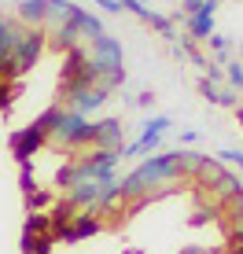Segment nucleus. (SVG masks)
Here are the masks:
<instances>
[{
  "mask_svg": "<svg viewBox=\"0 0 243 254\" xmlns=\"http://www.w3.org/2000/svg\"><path fill=\"white\" fill-rule=\"evenodd\" d=\"M181 173H184V151H159V155H151V159H144L140 166H136L129 177H122L118 181V188H122V199H144V195H155V188H162V185H170V181H177Z\"/></svg>",
  "mask_w": 243,
  "mask_h": 254,
  "instance_id": "f257e3e1",
  "label": "nucleus"
},
{
  "mask_svg": "<svg viewBox=\"0 0 243 254\" xmlns=\"http://www.w3.org/2000/svg\"><path fill=\"white\" fill-rule=\"evenodd\" d=\"M89 63L96 66L100 81H103V77H111V74H118V70H125V52H122V41L111 37V33L89 41Z\"/></svg>",
  "mask_w": 243,
  "mask_h": 254,
  "instance_id": "f03ea898",
  "label": "nucleus"
},
{
  "mask_svg": "<svg viewBox=\"0 0 243 254\" xmlns=\"http://www.w3.org/2000/svg\"><path fill=\"white\" fill-rule=\"evenodd\" d=\"M45 129L37 126V122H33V126H22L19 133H11V151H15V159L19 162H30L33 155L41 151V147H45Z\"/></svg>",
  "mask_w": 243,
  "mask_h": 254,
  "instance_id": "7ed1b4c3",
  "label": "nucleus"
},
{
  "mask_svg": "<svg viewBox=\"0 0 243 254\" xmlns=\"http://www.w3.org/2000/svg\"><path fill=\"white\" fill-rule=\"evenodd\" d=\"M45 45H48V33H45V30H26V33H22L19 52H15V59H19V70H22V74L37 66V59H41V52H45Z\"/></svg>",
  "mask_w": 243,
  "mask_h": 254,
  "instance_id": "20e7f679",
  "label": "nucleus"
},
{
  "mask_svg": "<svg viewBox=\"0 0 243 254\" xmlns=\"http://www.w3.org/2000/svg\"><path fill=\"white\" fill-rule=\"evenodd\" d=\"M100 229H103L100 217H96V214H89V210H81V214H77L63 232H56V240H63V243H77V240H89V236H96Z\"/></svg>",
  "mask_w": 243,
  "mask_h": 254,
  "instance_id": "39448f33",
  "label": "nucleus"
},
{
  "mask_svg": "<svg viewBox=\"0 0 243 254\" xmlns=\"http://www.w3.org/2000/svg\"><path fill=\"white\" fill-rule=\"evenodd\" d=\"M107 100H111V89H103V85H92V89H77V92L70 96V103H66V107H74L77 115L89 118L92 111H100Z\"/></svg>",
  "mask_w": 243,
  "mask_h": 254,
  "instance_id": "423d86ee",
  "label": "nucleus"
},
{
  "mask_svg": "<svg viewBox=\"0 0 243 254\" xmlns=\"http://www.w3.org/2000/svg\"><path fill=\"white\" fill-rule=\"evenodd\" d=\"M52 45H56L59 52H70V48H81V22H77V7H74V15H70V19H66V22H59L56 26V30H52Z\"/></svg>",
  "mask_w": 243,
  "mask_h": 254,
  "instance_id": "0eeeda50",
  "label": "nucleus"
},
{
  "mask_svg": "<svg viewBox=\"0 0 243 254\" xmlns=\"http://www.w3.org/2000/svg\"><path fill=\"white\" fill-rule=\"evenodd\" d=\"M15 19H19L26 30H41V26L48 22V0H19Z\"/></svg>",
  "mask_w": 243,
  "mask_h": 254,
  "instance_id": "6e6552de",
  "label": "nucleus"
},
{
  "mask_svg": "<svg viewBox=\"0 0 243 254\" xmlns=\"http://www.w3.org/2000/svg\"><path fill=\"white\" fill-rule=\"evenodd\" d=\"M96 147H125V126H122V118L96 122Z\"/></svg>",
  "mask_w": 243,
  "mask_h": 254,
  "instance_id": "1a4fd4ad",
  "label": "nucleus"
},
{
  "mask_svg": "<svg viewBox=\"0 0 243 254\" xmlns=\"http://www.w3.org/2000/svg\"><path fill=\"white\" fill-rule=\"evenodd\" d=\"M159 147H162V136L140 129V140H136V144H125V147H122V159H140V155L151 159V151H159Z\"/></svg>",
  "mask_w": 243,
  "mask_h": 254,
  "instance_id": "9d476101",
  "label": "nucleus"
},
{
  "mask_svg": "<svg viewBox=\"0 0 243 254\" xmlns=\"http://www.w3.org/2000/svg\"><path fill=\"white\" fill-rule=\"evenodd\" d=\"M85 66H89V48H70V52H63V81H77Z\"/></svg>",
  "mask_w": 243,
  "mask_h": 254,
  "instance_id": "9b49d317",
  "label": "nucleus"
},
{
  "mask_svg": "<svg viewBox=\"0 0 243 254\" xmlns=\"http://www.w3.org/2000/svg\"><path fill=\"white\" fill-rule=\"evenodd\" d=\"M184 26H188V33H192L195 41H210L214 37V15L210 11H199V15H192V19H184Z\"/></svg>",
  "mask_w": 243,
  "mask_h": 254,
  "instance_id": "f8f14e48",
  "label": "nucleus"
},
{
  "mask_svg": "<svg viewBox=\"0 0 243 254\" xmlns=\"http://www.w3.org/2000/svg\"><path fill=\"white\" fill-rule=\"evenodd\" d=\"M77 22H81V37L85 41H96V37H103V19L100 15H92V11H85V7H77Z\"/></svg>",
  "mask_w": 243,
  "mask_h": 254,
  "instance_id": "ddd939ff",
  "label": "nucleus"
},
{
  "mask_svg": "<svg viewBox=\"0 0 243 254\" xmlns=\"http://www.w3.org/2000/svg\"><path fill=\"white\" fill-rule=\"evenodd\" d=\"M74 0H48V22L52 26H59V22H66L74 15Z\"/></svg>",
  "mask_w": 243,
  "mask_h": 254,
  "instance_id": "4468645a",
  "label": "nucleus"
},
{
  "mask_svg": "<svg viewBox=\"0 0 243 254\" xmlns=\"http://www.w3.org/2000/svg\"><path fill=\"white\" fill-rule=\"evenodd\" d=\"M22 232H26V236H52V217H48V210H45V214H30Z\"/></svg>",
  "mask_w": 243,
  "mask_h": 254,
  "instance_id": "2eb2a0df",
  "label": "nucleus"
},
{
  "mask_svg": "<svg viewBox=\"0 0 243 254\" xmlns=\"http://www.w3.org/2000/svg\"><path fill=\"white\" fill-rule=\"evenodd\" d=\"M225 81H229L232 92L243 96V63H225Z\"/></svg>",
  "mask_w": 243,
  "mask_h": 254,
  "instance_id": "dca6fc26",
  "label": "nucleus"
},
{
  "mask_svg": "<svg viewBox=\"0 0 243 254\" xmlns=\"http://www.w3.org/2000/svg\"><path fill=\"white\" fill-rule=\"evenodd\" d=\"M218 162H221V166H240V177H243V151L225 147V151H218Z\"/></svg>",
  "mask_w": 243,
  "mask_h": 254,
  "instance_id": "f3484780",
  "label": "nucleus"
},
{
  "mask_svg": "<svg viewBox=\"0 0 243 254\" xmlns=\"http://www.w3.org/2000/svg\"><path fill=\"white\" fill-rule=\"evenodd\" d=\"M206 45H210V52H214L218 59H225V56H229V37H221V33H214V37L206 41Z\"/></svg>",
  "mask_w": 243,
  "mask_h": 254,
  "instance_id": "a211bd4d",
  "label": "nucleus"
},
{
  "mask_svg": "<svg viewBox=\"0 0 243 254\" xmlns=\"http://www.w3.org/2000/svg\"><path fill=\"white\" fill-rule=\"evenodd\" d=\"M203 4L206 0H181V19H192V15L203 11Z\"/></svg>",
  "mask_w": 243,
  "mask_h": 254,
  "instance_id": "6ab92c4d",
  "label": "nucleus"
},
{
  "mask_svg": "<svg viewBox=\"0 0 243 254\" xmlns=\"http://www.w3.org/2000/svg\"><path fill=\"white\" fill-rule=\"evenodd\" d=\"M218 107H232V111H236V107H240V92L221 89V96H218Z\"/></svg>",
  "mask_w": 243,
  "mask_h": 254,
  "instance_id": "aec40b11",
  "label": "nucleus"
},
{
  "mask_svg": "<svg viewBox=\"0 0 243 254\" xmlns=\"http://www.w3.org/2000/svg\"><path fill=\"white\" fill-rule=\"evenodd\" d=\"M199 92H203V96H206V100H210V103H218V96H221V89H218V85H214V81H206V77H203V81H199Z\"/></svg>",
  "mask_w": 243,
  "mask_h": 254,
  "instance_id": "412c9836",
  "label": "nucleus"
},
{
  "mask_svg": "<svg viewBox=\"0 0 243 254\" xmlns=\"http://www.w3.org/2000/svg\"><path fill=\"white\" fill-rule=\"evenodd\" d=\"M11 96H15L11 81H0V111H7V107H11Z\"/></svg>",
  "mask_w": 243,
  "mask_h": 254,
  "instance_id": "4be33fe9",
  "label": "nucleus"
},
{
  "mask_svg": "<svg viewBox=\"0 0 243 254\" xmlns=\"http://www.w3.org/2000/svg\"><path fill=\"white\" fill-rule=\"evenodd\" d=\"M92 4H100L103 11H111V15H122V0H92Z\"/></svg>",
  "mask_w": 243,
  "mask_h": 254,
  "instance_id": "5701e85b",
  "label": "nucleus"
},
{
  "mask_svg": "<svg viewBox=\"0 0 243 254\" xmlns=\"http://www.w3.org/2000/svg\"><path fill=\"white\" fill-rule=\"evenodd\" d=\"M221 77H225V70H221L218 63H210V66H206V81H214V85H218Z\"/></svg>",
  "mask_w": 243,
  "mask_h": 254,
  "instance_id": "b1692460",
  "label": "nucleus"
},
{
  "mask_svg": "<svg viewBox=\"0 0 243 254\" xmlns=\"http://www.w3.org/2000/svg\"><path fill=\"white\" fill-rule=\"evenodd\" d=\"M136 107H155V96L151 92H140V96H136Z\"/></svg>",
  "mask_w": 243,
  "mask_h": 254,
  "instance_id": "393cba45",
  "label": "nucleus"
},
{
  "mask_svg": "<svg viewBox=\"0 0 243 254\" xmlns=\"http://www.w3.org/2000/svg\"><path fill=\"white\" fill-rule=\"evenodd\" d=\"M195 140H199L195 129H184V133H181V144H195Z\"/></svg>",
  "mask_w": 243,
  "mask_h": 254,
  "instance_id": "a878e982",
  "label": "nucleus"
},
{
  "mask_svg": "<svg viewBox=\"0 0 243 254\" xmlns=\"http://www.w3.org/2000/svg\"><path fill=\"white\" fill-rule=\"evenodd\" d=\"M181 254H210V251H203V247H181Z\"/></svg>",
  "mask_w": 243,
  "mask_h": 254,
  "instance_id": "bb28decb",
  "label": "nucleus"
},
{
  "mask_svg": "<svg viewBox=\"0 0 243 254\" xmlns=\"http://www.w3.org/2000/svg\"><path fill=\"white\" fill-rule=\"evenodd\" d=\"M236 122H240V129H243V103L236 107Z\"/></svg>",
  "mask_w": 243,
  "mask_h": 254,
  "instance_id": "cd10ccee",
  "label": "nucleus"
},
{
  "mask_svg": "<svg viewBox=\"0 0 243 254\" xmlns=\"http://www.w3.org/2000/svg\"><path fill=\"white\" fill-rule=\"evenodd\" d=\"M133 4H147V0H133Z\"/></svg>",
  "mask_w": 243,
  "mask_h": 254,
  "instance_id": "c85d7f7f",
  "label": "nucleus"
},
{
  "mask_svg": "<svg viewBox=\"0 0 243 254\" xmlns=\"http://www.w3.org/2000/svg\"><path fill=\"white\" fill-rule=\"evenodd\" d=\"M240 52H243V41H240Z\"/></svg>",
  "mask_w": 243,
  "mask_h": 254,
  "instance_id": "c756f323",
  "label": "nucleus"
}]
</instances>
